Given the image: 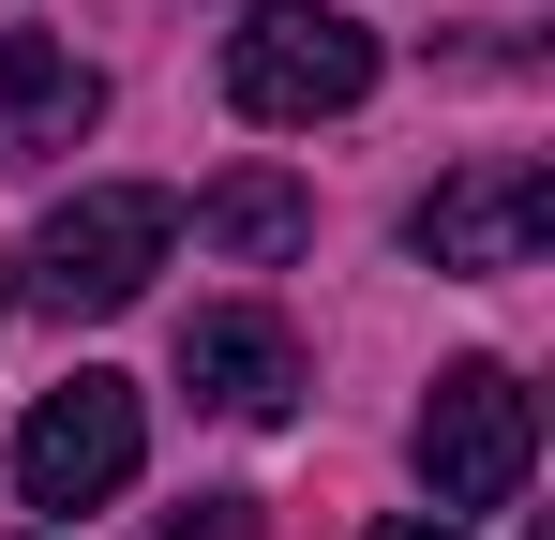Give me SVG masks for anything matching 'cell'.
I'll list each match as a JSON object with an SVG mask.
<instances>
[{"mask_svg": "<svg viewBox=\"0 0 555 540\" xmlns=\"http://www.w3.org/2000/svg\"><path fill=\"white\" fill-rule=\"evenodd\" d=\"M375 540H465V526H451V511H436V526H421V511H390V526H375Z\"/></svg>", "mask_w": 555, "mask_h": 540, "instance_id": "10", "label": "cell"}, {"mask_svg": "<svg viewBox=\"0 0 555 540\" xmlns=\"http://www.w3.org/2000/svg\"><path fill=\"white\" fill-rule=\"evenodd\" d=\"M166 540H256V496H181Z\"/></svg>", "mask_w": 555, "mask_h": 540, "instance_id": "9", "label": "cell"}, {"mask_svg": "<svg viewBox=\"0 0 555 540\" xmlns=\"http://www.w3.org/2000/svg\"><path fill=\"white\" fill-rule=\"evenodd\" d=\"M166 241H181V195H166V180H91V195L46 210L30 300H46V316H120V300L166 270Z\"/></svg>", "mask_w": 555, "mask_h": 540, "instance_id": "1", "label": "cell"}, {"mask_svg": "<svg viewBox=\"0 0 555 540\" xmlns=\"http://www.w3.org/2000/svg\"><path fill=\"white\" fill-rule=\"evenodd\" d=\"M135 450H151L135 375H61V390L15 421V496H30V511H105V496L135 480Z\"/></svg>", "mask_w": 555, "mask_h": 540, "instance_id": "5", "label": "cell"}, {"mask_svg": "<svg viewBox=\"0 0 555 540\" xmlns=\"http://www.w3.org/2000/svg\"><path fill=\"white\" fill-rule=\"evenodd\" d=\"M195 241H210L225 270H285L300 241H315V195H300L285 166H241V180H210V195H195Z\"/></svg>", "mask_w": 555, "mask_h": 540, "instance_id": "8", "label": "cell"}, {"mask_svg": "<svg viewBox=\"0 0 555 540\" xmlns=\"http://www.w3.org/2000/svg\"><path fill=\"white\" fill-rule=\"evenodd\" d=\"M105 120V76L61 46V30H0V166L15 180H46L76 136Z\"/></svg>", "mask_w": 555, "mask_h": 540, "instance_id": "7", "label": "cell"}, {"mask_svg": "<svg viewBox=\"0 0 555 540\" xmlns=\"http://www.w3.org/2000/svg\"><path fill=\"white\" fill-rule=\"evenodd\" d=\"M421 480H436V511H511L526 496V465H541V406H526V375L511 360H451L436 390H421Z\"/></svg>", "mask_w": 555, "mask_h": 540, "instance_id": "3", "label": "cell"}, {"mask_svg": "<svg viewBox=\"0 0 555 540\" xmlns=\"http://www.w3.org/2000/svg\"><path fill=\"white\" fill-rule=\"evenodd\" d=\"M405 241L451 270V285L541 270V241H555V166H541V151H480V166H451L436 195H421V226H405Z\"/></svg>", "mask_w": 555, "mask_h": 540, "instance_id": "4", "label": "cell"}, {"mask_svg": "<svg viewBox=\"0 0 555 540\" xmlns=\"http://www.w3.org/2000/svg\"><path fill=\"white\" fill-rule=\"evenodd\" d=\"M375 90V30L361 15H331V0H271V15H241L225 30V105L241 120H346Z\"/></svg>", "mask_w": 555, "mask_h": 540, "instance_id": "2", "label": "cell"}, {"mask_svg": "<svg viewBox=\"0 0 555 540\" xmlns=\"http://www.w3.org/2000/svg\"><path fill=\"white\" fill-rule=\"evenodd\" d=\"M181 390L210 421H285L300 406V331L256 316V300H210V316H181Z\"/></svg>", "mask_w": 555, "mask_h": 540, "instance_id": "6", "label": "cell"}]
</instances>
